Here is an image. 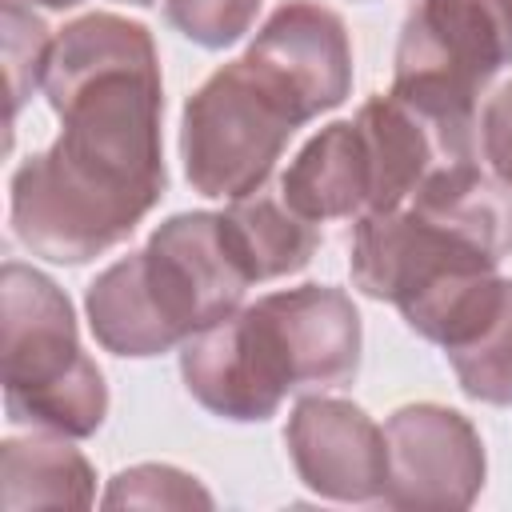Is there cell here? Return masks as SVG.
<instances>
[{
	"label": "cell",
	"instance_id": "21",
	"mask_svg": "<svg viewBox=\"0 0 512 512\" xmlns=\"http://www.w3.org/2000/svg\"><path fill=\"white\" fill-rule=\"evenodd\" d=\"M120 4H136V8H148V4H156V0H120Z\"/></svg>",
	"mask_w": 512,
	"mask_h": 512
},
{
	"label": "cell",
	"instance_id": "19",
	"mask_svg": "<svg viewBox=\"0 0 512 512\" xmlns=\"http://www.w3.org/2000/svg\"><path fill=\"white\" fill-rule=\"evenodd\" d=\"M480 156L488 172L512 188V80L500 84L480 108Z\"/></svg>",
	"mask_w": 512,
	"mask_h": 512
},
{
	"label": "cell",
	"instance_id": "16",
	"mask_svg": "<svg viewBox=\"0 0 512 512\" xmlns=\"http://www.w3.org/2000/svg\"><path fill=\"white\" fill-rule=\"evenodd\" d=\"M0 24H4V72H8V96H12L8 120H16V112L28 104V96L36 88H44V72H48L56 36L40 16L20 8V0H4Z\"/></svg>",
	"mask_w": 512,
	"mask_h": 512
},
{
	"label": "cell",
	"instance_id": "20",
	"mask_svg": "<svg viewBox=\"0 0 512 512\" xmlns=\"http://www.w3.org/2000/svg\"><path fill=\"white\" fill-rule=\"evenodd\" d=\"M28 4H40V8L60 12V8H76V4H84V0H28Z\"/></svg>",
	"mask_w": 512,
	"mask_h": 512
},
{
	"label": "cell",
	"instance_id": "12",
	"mask_svg": "<svg viewBox=\"0 0 512 512\" xmlns=\"http://www.w3.org/2000/svg\"><path fill=\"white\" fill-rule=\"evenodd\" d=\"M220 228L252 284L308 268L320 248V224L300 216L284 200L280 184H264L240 200H228V208L220 212Z\"/></svg>",
	"mask_w": 512,
	"mask_h": 512
},
{
	"label": "cell",
	"instance_id": "7",
	"mask_svg": "<svg viewBox=\"0 0 512 512\" xmlns=\"http://www.w3.org/2000/svg\"><path fill=\"white\" fill-rule=\"evenodd\" d=\"M140 272L160 320L180 344L232 316L252 284L224 240L220 212H176L156 224L140 248Z\"/></svg>",
	"mask_w": 512,
	"mask_h": 512
},
{
	"label": "cell",
	"instance_id": "14",
	"mask_svg": "<svg viewBox=\"0 0 512 512\" xmlns=\"http://www.w3.org/2000/svg\"><path fill=\"white\" fill-rule=\"evenodd\" d=\"M84 312H88V328L96 336V344L112 356H160L180 348V340L172 336V328L160 320L144 276H140V252L120 256L116 264H108L84 292Z\"/></svg>",
	"mask_w": 512,
	"mask_h": 512
},
{
	"label": "cell",
	"instance_id": "11",
	"mask_svg": "<svg viewBox=\"0 0 512 512\" xmlns=\"http://www.w3.org/2000/svg\"><path fill=\"white\" fill-rule=\"evenodd\" d=\"M280 192L300 216L316 224L348 220V216L360 220L368 212L372 172L356 120L324 124L280 176Z\"/></svg>",
	"mask_w": 512,
	"mask_h": 512
},
{
	"label": "cell",
	"instance_id": "15",
	"mask_svg": "<svg viewBox=\"0 0 512 512\" xmlns=\"http://www.w3.org/2000/svg\"><path fill=\"white\" fill-rule=\"evenodd\" d=\"M444 356L464 396L496 408L512 404V280L508 276L500 284L496 304L480 320V328L464 344L448 348Z\"/></svg>",
	"mask_w": 512,
	"mask_h": 512
},
{
	"label": "cell",
	"instance_id": "6",
	"mask_svg": "<svg viewBox=\"0 0 512 512\" xmlns=\"http://www.w3.org/2000/svg\"><path fill=\"white\" fill-rule=\"evenodd\" d=\"M512 64V0H420L396 40L392 88L468 108Z\"/></svg>",
	"mask_w": 512,
	"mask_h": 512
},
{
	"label": "cell",
	"instance_id": "4",
	"mask_svg": "<svg viewBox=\"0 0 512 512\" xmlns=\"http://www.w3.org/2000/svg\"><path fill=\"white\" fill-rule=\"evenodd\" d=\"M296 128L304 120L284 92L248 56H236L184 100V176L208 200H240L268 184Z\"/></svg>",
	"mask_w": 512,
	"mask_h": 512
},
{
	"label": "cell",
	"instance_id": "2",
	"mask_svg": "<svg viewBox=\"0 0 512 512\" xmlns=\"http://www.w3.org/2000/svg\"><path fill=\"white\" fill-rule=\"evenodd\" d=\"M508 252L512 188L464 164L420 184L400 208L360 216L348 272L364 296L400 308L452 276L500 268Z\"/></svg>",
	"mask_w": 512,
	"mask_h": 512
},
{
	"label": "cell",
	"instance_id": "10",
	"mask_svg": "<svg viewBox=\"0 0 512 512\" xmlns=\"http://www.w3.org/2000/svg\"><path fill=\"white\" fill-rule=\"evenodd\" d=\"M244 56L284 92L308 124L352 92V40L344 20L316 0H284L272 8Z\"/></svg>",
	"mask_w": 512,
	"mask_h": 512
},
{
	"label": "cell",
	"instance_id": "18",
	"mask_svg": "<svg viewBox=\"0 0 512 512\" xmlns=\"http://www.w3.org/2000/svg\"><path fill=\"white\" fill-rule=\"evenodd\" d=\"M260 4L264 0H164V16L192 44L228 48L256 24Z\"/></svg>",
	"mask_w": 512,
	"mask_h": 512
},
{
	"label": "cell",
	"instance_id": "17",
	"mask_svg": "<svg viewBox=\"0 0 512 512\" xmlns=\"http://www.w3.org/2000/svg\"><path fill=\"white\" fill-rule=\"evenodd\" d=\"M104 508H212V492L172 464H132L108 480Z\"/></svg>",
	"mask_w": 512,
	"mask_h": 512
},
{
	"label": "cell",
	"instance_id": "1",
	"mask_svg": "<svg viewBox=\"0 0 512 512\" xmlns=\"http://www.w3.org/2000/svg\"><path fill=\"white\" fill-rule=\"evenodd\" d=\"M60 136L8 184L16 240L52 264H88L124 244L160 204V56L140 20L88 12L52 40L44 72Z\"/></svg>",
	"mask_w": 512,
	"mask_h": 512
},
{
	"label": "cell",
	"instance_id": "5",
	"mask_svg": "<svg viewBox=\"0 0 512 512\" xmlns=\"http://www.w3.org/2000/svg\"><path fill=\"white\" fill-rule=\"evenodd\" d=\"M236 336L268 388L284 404L288 392L344 388L360 372V312L344 288L300 284L268 292L232 312Z\"/></svg>",
	"mask_w": 512,
	"mask_h": 512
},
{
	"label": "cell",
	"instance_id": "13",
	"mask_svg": "<svg viewBox=\"0 0 512 512\" xmlns=\"http://www.w3.org/2000/svg\"><path fill=\"white\" fill-rule=\"evenodd\" d=\"M96 500V472L72 436L32 428L0 444V504L24 508H88Z\"/></svg>",
	"mask_w": 512,
	"mask_h": 512
},
{
	"label": "cell",
	"instance_id": "8",
	"mask_svg": "<svg viewBox=\"0 0 512 512\" xmlns=\"http://www.w3.org/2000/svg\"><path fill=\"white\" fill-rule=\"evenodd\" d=\"M388 508H468L484 488V440L472 420L448 404H404L384 420Z\"/></svg>",
	"mask_w": 512,
	"mask_h": 512
},
{
	"label": "cell",
	"instance_id": "3",
	"mask_svg": "<svg viewBox=\"0 0 512 512\" xmlns=\"http://www.w3.org/2000/svg\"><path fill=\"white\" fill-rule=\"evenodd\" d=\"M0 372L12 424L84 440L108 416V384L80 348L72 300L20 260L0 268Z\"/></svg>",
	"mask_w": 512,
	"mask_h": 512
},
{
	"label": "cell",
	"instance_id": "9",
	"mask_svg": "<svg viewBox=\"0 0 512 512\" xmlns=\"http://www.w3.org/2000/svg\"><path fill=\"white\" fill-rule=\"evenodd\" d=\"M284 444L304 488L340 504H380L388 484V440L384 428L352 400L300 396Z\"/></svg>",
	"mask_w": 512,
	"mask_h": 512
}]
</instances>
